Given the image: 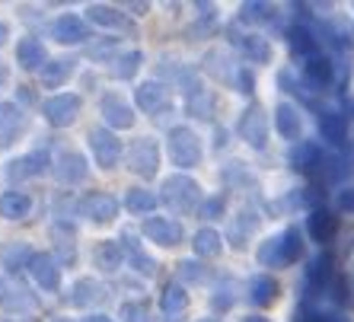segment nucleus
<instances>
[{
	"label": "nucleus",
	"mask_w": 354,
	"mask_h": 322,
	"mask_svg": "<svg viewBox=\"0 0 354 322\" xmlns=\"http://www.w3.org/2000/svg\"><path fill=\"white\" fill-rule=\"evenodd\" d=\"M41 115L48 118L55 128H67V124H74L77 115H80V96H77V93L51 96V100L41 102Z\"/></svg>",
	"instance_id": "nucleus-1"
},
{
	"label": "nucleus",
	"mask_w": 354,
	"mask_h": 322,
	"mask_svg": "<svg viewBox=\"0 0 354 322\" xmlns=\"http://www.w3.org/2000/svg\"><path fill=\"white\" fill-rule=\"evenodd\" d=\"M169 157H173L176 166H195L201 160V144L198 138L189 131V128H173L169 131Z\"/></svg>",
	"instance_id": "nucleus-2"
},
{
	"label": "nucleus",
	"mask_w": 354,
	"mask_h": 322,
	"mask_svg": "<svg viewBox=\"0 0 354 322\" xmlns=\"http://www.w3.org/2000/svg\"><path fill=\"white\" fill-rule=\"evenodd\" d=\"M86 141H90L93 157H96V163L102 166V169H112V166L118 163L122 144H118V138L109 131V128H93V131L86 134Z\"/></svg>",
	"instance_id": "nucleus-3"
},
{
	"label": "nucleus",
	"mask_w": 354,
	"mask_h": 322,
	"mask_svg": "<svg viewBox=\"0 0 354 322\" xmlns=\"http://www.w3.org/2000/svg\"><path fill=\"white\" fill-rule=\"evenodd\" d=\"M157 141H150V138H144V141H134L131 150H128V166H131V173L144 176V179H150V176L157 173Z\"/></svg>",
	"instance_id": "nucleus-4"
},
{
	"label": "nucleus",
	"mask_w": 354,
	"mask_h": 322,
	"mask_svg": "<svg viewBox=\"0 0 354 322\" xmlns=\"http://www.w3.org/2000/svg\"><path fill=\"white\" fill-rule=\"evenodd\" d=\"M163 201L169 207H176V211H189L198 201V185L192 179H185V176H176V179H169L163 185Z\"/></svg>",
	"instance_id": "nucleus-5"
},
{
	"label": "nucleus",
	"mask_w": 354,
	"mask_h": 322,
	"mask_svg": "<svg viewBox=\"0 0 354 322\" xmlns=\"http://www.w3.org/2000/svg\"><path fill=\"white\" fill-rule=\"evenodd\" d=\"M80 214L90 217L93 223H109L118 214V201L112 198V195H106V191H90V195L80 201Z\"/></svg>",
	"instance_id": "nucleus-6"
},
{
	"label": "nucleus",
	"mask_w": 354,
	"mask_h": 322,
	"mask_svg": "<svg viewBox=\"0 0 354 322\" xmlns=\"http://www.w3.org/2000/svg\"><path fill=\"white\" fill-rule=\"evenodd\" d=\"M29 272H32L35 284H39L41 290H58L61 287V265H58V258L48 256V252H35Z\"/></svg>",
	"instance_id": "nucleus-7"
},
{
	"label": "nucleus",
	"mask_w": 354,
	"mask_h": 322,
	"mask_svg": "<svg viewBox=\"0 0 354 322\" xmlns=\"http://www.w3.org/2000/svg\"><path fill=\"white\" fill-rule=\"evenodd\" d=\"M144 236L160 243V246H176L182 240V227L169 217H147L144 220Z\"/></svg>",
	"instance_id": "nucleus-8"
},
{
	"label": "nucleus",
	"mask_w": 354,
	"mask_h": 322,
	"mask_svg": "<svg viewBox=\"0 0 354 322\" xmlns=\"http://www.w3.org/2000/svg\"><path fill=\"white\" fill-rule=\"evenodd\" d=\"M99 112H102V118H106L112 128H131L134 124V112L131 106L118 96V93H109V96H102V102H99Z\"/></svg>",
	"instance_id": "nucleus-9"
},
{
	"label": "nucleus",
	"mask_w": 354,
	"mask_h": 322,
	"mask_svg": "<svg viewBox=\"0 0 354 322\" xmlns=\"http://www.w3.org/2000/svg\"><path fill=\"white\" fill-rule=\"evenodd\" d=\"M51 35L58 41H64V45H77V41L86 39V23H83L80 17H74V13H64V17H58L55 23H51Z\"/></svg>",
	"instance_id": "nucleus-10"
},
{
	"label": "nucleus",
	"mask_w": 354,
	"mask_h": 322,
	"mask_svg": "<svg viewBox=\"0 0 354 322\" xmlns=\"http://www.w3.org/2000/svg\"><path fill=\"white\" fill-rule=\"evenodd\" d=\"M23 124H26V115L13 102H0V144H3V147L17 138V131Z\"/></svg>",
	"instance_id": "nucleus-11"
},
{
	"label": "nucleus",
	"mask_w": 354,
	"mask_h": 322,
	"mask_svg": "<svg viewBox=\"0 0 354 322\" xmlns=\"http://www.w3.org/2000/svg\"><path fill=\"white\" fill-rule=\"evenodd\" d=\"M29 211H32V198L26 191H3L0 195V214L7 220H23Z\"/></svg>",
	"instance_id": "nucleus-12"
},
{
	"label": "nucleus",
	"mask_w": 354,
	"mask_h": 322,
	"mask_svg": "<svg viewBox=\"0 0 354 322\" xmlns=\"http://www.w3.org/2000/svg\"><path fill=\"white\" fill-rule=\"evenodd\" d=\"M55 173H58V179H61V182H67V185H77V182L86 179V163H83L80 153L67 150V153H61L58 169H55Z\"/></svg>",
	"instance_id": "nucleus-13"
},
{
	"label": "nucleus",
	"mask_w": 354,
	"mask_h": 322,
	"mask_svg": "<svg viewBox=\"0 0 354 322\" xmlns=\"http://www.w3.org/2000/svg\"><path fill=\"white\" fill-rule=\"evenodd\" d=\"M86 17H90L96 26H109V29H124V32H134L131 19H124L118 10L106 7V3H93V7L86 10Z\"/></svg>",
	"instance_id": "nucleus-14"
},
{
	"label": "nucleus",
	"mask_w": 354,
	"mask_h": 322,
	"mask_svg": "<svg viewBox=\"0 0 354 322\" xmlns=\"http://www.w3.org/2000/svg\"><path fill=\"white\" fill-rule=\"evenodd\" d=\"M17 61L26 67V70H35L39 64L45 67V48H41V41L35 39V35H26V39H19Z\"/></svg>",
	"instance_id": "nucleus-15"
},
{
	"label": "nucleus",
	"mask_w": 354,
	"mask_h": 322,
	"mask_svg": "<svg viewBox=\"0 0 354 322\" xmlns=\"http://www.w3.org/2000/svg\"><path fill=\"white\" fill-rule=\"evenodd\" d=\"M0 258L7 265V272H19V268H29V265H32L35 252L26 246V243H7L3 252H0Z\"/></svg>",
	"instance_id": "nucleus-16"
},
{
	"label": "nucleus",
	"mask_w": 354,
	"mask_h": 322,
	"mask_svg": "<svg viewBox=\"0 0 354 322\" xmlns=\"http://www.w3.org/2000/svg\"><path fill=\"white\" fill-rule=\"evenodd\" d=\"M51 240H55V246H58L61 262H74V256H77V233H74V227L55 223V227H51Z\"/></svg>",
	"instance_id": "nucleus-17"
},
{
	"label": "nucleus",
	"mask_w": 354,
	"mask_h": 322,
	"mask_svg": "<svg viewBox=\"0 0 354 322\" xmlns=\"http://www.w3.org/2000/svg\"><path fill=\"white\" fill-rule=\"evenodd\" d=\"M93 258H96L99 272H106V274L118 272V265H122V243H99Z\"/></svg>",
	"instance_id": "nucleus-18"
},
{
	"label": "nucleus",
	"mask_w": 354,
	"mask_h": 322,
	"mask_svg": "<svg viewBox=\"0 0 354 322\" xmlns=\"http://www.w3.org/2000/svg\"><path fill=\"white\" fill-rule=\"evenodd\" d=\"M166 102H169V96H166V90L160 83H144V86H138V106L144 108V112H160Z\"/></svg>",
	"instance_id": "nucleus-19"
},
{
	"label": "nucleus",
	"mask_w": 354,
	"mask_h": 322,
	"mask_svg": "<svg viewBox=\"0 0 354 322\" xmlns=\"http://www.w3.org/2000/svg\"><path fill=\"white\" fill-rule=\"evenodd\" d=\"M243 138H246L252 147H262L265 144V115L259 112V108H249L246 115H243Z\"/></svg>",
	"instance_id": "nucleus-20"
},
{
	"label": "nucleus",
	"mask_w": 354,
	"mask_h": 322,
	"mask_svg": "<svg viewBox=\"0 0 354 322\" xmlns=\"http://www.w3.org/2000/svg\"><path fill=\"white\" fill-rule=\"evenodd\" d=\"M45 166H48V153H45V150H35V153H29V157L17 160V163L10 166V176H13V179H23V176L45 173Z\"/></svg>",
	"instance_id": "nucleus-21"
},
{
	"label": "nucleus",
	"mask_w": 354,
	"mask_h": 322,
	"mask_svg": "<svg viewBox=\"0 0 354 322\" xmlns=\"http://www.w3.org/2000/svg\"><path fill=\"white\" fill-rule=\"evenodd\" d=\"M74 70V61L71 58H55V61H45L41 67V83L45 86H61L67 80V74Z\"/></svg>",
	"instance_id": "nucleus-22"
},
{
	"label": "nucleus",
	"mask_w": 354,
	"mask_h": 322,
	"mask_svg": "<svg viewBox=\"0 0 354 322\" xmlns=\"http://www.w3.org/2000/svg\"><path fill=\"white\" fill-rule=\"evenodd\" d=\"M106 294H102V287H99L93 278H83V281L74 284V290H71V303L74 306H90L96 303V300H102Z\"/></svg>",
	"instance_id": "nucleus-23"
},
{
	"label": "nucleus",
	"mask_w": 354,
	"mask_h": 322,
	"mask_svg": "<svg viewBox=\"0 0 354 322\" xmlns=\"http://www.w3.org/2000/svg\"><path fill=\"white\" fill-rule=\"evenodd\" d=\"M118 243H122V246L128 249V256H131V262H134V268H138V272H144V274H153V272H157V265H153V258L140 252L138 240H134V236H131L128 230L122 233V240H118Z\"/></svg>",
	"instance_id": "nucleus-24"
},
{
	"label": "nucleus",
	"mask_w": 354,
	"mask_h": 322,
	"mask_svg": "<svg viewBox=\"0 0 354 322\" xmlns=\"http://www.w3.org/2000/svg\"><path fill=\"white\" fill-rule=\"evenodd\" d=\"M124 205H128L131 214H150L153 205H157V198H153L147 189H131L128 191V198H124Z\"/></svg>",
	"instance_id": "nucleus-25"
},
{
	"label": "nucleus",
	"mask_w": 354,
	"mask_h": 322,
	"mask_svg": "<svg viewBox=\"0 0 354 322\" xmlns=\"http://www.w3.org/2000/svg\"><path fill=\"white\" fill-rule=\"evenodd\" d=\"M310 233H313L316 240H329L332 233H335V217L329 214V211H316L313 217H310Z\"/></svg>",
	"instance_id": "nucleus-26"
},
{
	"label": "nucleus",
	"mask_w": 354,
	"mask_h": 322,
	"mask_svg": "<svg viewBox=\"0 0 354 322\" xmlns=\"http://www.w3.org/2000/svg\"><path fill=\"white\" fill-rule=\"evenodd\" d=\"M185 303H189V294L179 284H169L163 290V297H160V306H163L166 313H179V310H185Z\"/></svg>",
	"instance_id": "nucleus-27"
},
{
	"label": "nucleus",
	"mask_w": 354,
	"mask_h": 322,
	"mask_svg": "<svg viewBox=\"0 0 354 322\" xmlns=\"http://www.w3.org/2000/svg\"><path fill=\"white\" fill-rule=\"evenodd\" d=\"M278 131L284 138H297L300 134V118H297V108L290 106H281L278 108Z\"/></svg>",
	"instance_id": "nucleus-28"
},
{
	"label": "nucleus",
	"mask_w": 354,
	"mask_h": 322,
	"mask_svg": "<svg viewBox=\"0 0 354 322\" xmlns=\"http://www.w3.org/2000/svg\"><path fill=\"white\" fill-rule=\"evenodd\" d=\"M195 252L198 256H217L221 252V236L214 230H201L195 236Z\"/></svg>",
	"instance_id": "nucleus-29"
},
{
	"label": "nucleus",
	"mask_w": 354,
	"mask_h": 322,
	"mask_svg": "<svg viewBox=\"0 0 354 322\" xmlns=\"http://www.w3.org/2000/svg\"><path fill=\"white\" fill-rule=\"evenodd\" d=\"M319 128H322V138H329L332 144H342L345 141V124L338 115H322L319 118Z\"/></svg>",
	"instance_id": "nucleus-30"
},
{
	"label": "nucleus",
	"mask_w": 354,
	"mask_h": 322,
	"mask_svg": "<svg viewBox=\"0 0 354 322\" xmlns=\"http://www.w3.org/2000/svg\"><path fill=\"white\" fill-rule=\"evenodd\" d=\"M274 297H278V284L272 278H256L252 281V300L256 303H272Z\"/></svg>",
	"instance_id": "nucleus-31"
},
{
	"label": "nucleus",
	"mask_w": 354,
	"mask_h": 322,
	"mask_svg": "<svg viewBox=\"0 0 354 322\" xmlns=\"http://www.w3.org/2000/svg\"><path fill=\"white\" fill-rule=\"evenodd\" d=\"M306 74H310V80H313L316 86H326V83L332 80V64L326 58H313L306 64Z\"/></svg>",
	"instance_id": "nucleus-32"
},
{
	"label": "nucleus",
	"mask_w": 354,
	"mask_h": 322,
	"mask_svg": "<svg viewBox=\"0 0 354 322\" xmlns=\"http://www.w3.org/2000/svg\"><path fill=\"white\" fill-rule=\"evenodd\" d=\"M294 166L297 169H313L316 163H319V150L313 147V144H300V147L294 150Z\"/></svg>",
	"instance_id": "nucleus-33"
},
{
	"label": "nucleus",
	"mask_w": 354,
	"mask_h": 322,
	"mask_svg": "<svg viewBox=\"0 0 354 322\" xmlns=\"http://www.w3.org/2000/svg\"><path fill=\"white\" fill-rule=\"evenodd\" d=\"M138 64H140V55H138V51H128L124 58H118V64H115V77H118V80H131L134 70H138Z\"/></svg>",
	"instance_id": "nucleus-34"
},
{
	"label": "nucleus",
	"mask_w": 354,
	"mask_h": 322,
	"mask_svg": "<svg viewBox=\"0 0 354 322\" xmlns=\"http://www.w3.org/2000/svg\"><path fill=\"white\" fill-rule=\"evenodd\" d=\"M122 316H124V322H150V313H147V303H124L122 306Z\"/></svg>",
	"instance_id": "nucleus-35"
},
{
	"label": "nucleus",
	"mask_w": 354,
	"mask_h": 322,
	"mask_svg": "<svg viewBox=\"0 0 354 322\" xmlns=\"http://www.w3.org/2000/svg\"><path fill=\"white\" fill-rule=\"evenodd\" d=\"M326 278H329V258H316L313 268H310V284H316V287H319Z\"/></svg>",
	"instance_id": "nucleus-36"
},
{
	"label": "nucleus",
	"mask_w": 354,
	"mask_h": 322,
	"mask_svg": "<svg viewBox=\"0 0 354 322\" xmlns=\"http://www.w3.org/2000/svg\"><path fill=\"white\" fill-rule=\"evenodd\" d=\"M290 45H294V51H300V55H310V48H313V39H310L304 29H294V32H290Z\"/></svg>",
	"instance_id": "nucleus-37"
},
{
	"label": "nucleus",
	"mask_w": 354,
	"mask_h": 322,
	"mask_svg": "<svg viewBox=\"0 0 354 322\" xmlns=\"http://www.w3.org/2000/svg\"><path fill=\"white\" fill-rule=\"evenodd\" d=\"M243 48H246L256 61H265V58H268V45H265L262 39H243Z\"/></svg>",
	"instance_id": "nucleus-38"
},
{
	"label": "nucleus",
	"mask_w": 354,
	"mask_h": 322,
	"mask_svg": "<svg viewBox=\"0 0 354 322\" xmlns=\"http://www.w3.org/2000/svg\"><path fill=\"white\" fill-rule=\"evenodd\" d=\"M217 211H221V201H211V205L205 207V217H217Z\"/></svg>",
	"instance_id": "nucleus-39"
},
{
	"label": "nucleus",
	"mask_w": 354,
	"mask_h": 322,
	"mask_svg": "<svg viewBox=\"0 0 354 322\" xmlns=\"http://www.w3.org/2000/svg\"><path fill=\"white\" fill-rule=\"evenodd\" d=\"M86 322H112V319H109V316H86Z\"/></svg>",
	"instance_id": "nucleus-40"
},
{
	"label": "nucleus",
	"mask_w": 354,
	"mask_h": 322,
	"mask_svg": "<svg viewBox=\"0 0 354 322\" xmlns=\"http://www.w3.org/2000/svg\"><path fill=\"white\" fill-rule=\"evenodd\" d=\"M3 41H7V26L0 23V45H3Z\"/></svg>",
	"instance_id": "nucleus-41"
},
{
	"label": "nucleus",
	"mask_w": 354,
	"mask_h": 322,
	"mask_svg": "<svg viewBox=\"0 0 354 322\" xmlns=\"http://www.w3.org/2000/svg\"><path fill=\"white\" fill-rule=\"evenodd\" d=\"M246 322H265V319H259V316H252V319H246Z\"/></svg>",
	"instance_id": "nucleus-42"
},
{
	"label": "nucleus",
	"mask_w": 354,
	"mask_h": 322,
	"mask_svg": "<svg viewBox=\"0 0 354 322\" xmlns=\"http://www.w3.org/2000/svg\"><path fill=\"white\" fill-rule=\"evenodd\" d=\"M0 83H3V67H0Z\"/></svg>",
	"instance_id": "nucleus-43"
},
{
	"label": "nucleus",
	"mask_w": 354,
	"mask_h": 322,
	"mask_svg": "<svg viewBox=\"0 0 354 322\" xmlns=\"http://www.w3.org/2000/svg\"><path fill=\"white\" fill-rule=\"evenodd\" d=\"M326 322H345V319H326Z\"/></svg>",
	"instance_id": "nucleus-44"
},
{
	"label": "nucleus",
	"mask_w": 354,
	"mask_h": 322,
	"mask_svg": "<svg viewBox=\"0 0 354 322\" xmlns=\"http://www.w3.org/2000/svg\"><path fill=\"white\" fill-rule=\"evenodd\" d=\"M201 322H214V319H201Z\"/></svg>",
	"instance_id": "nucleus-45"
},
{
	"label": "nucleus",
	"mask_w": 354,
	"mask_h": 322,
	"mask_svg": "<svg viewBox=\"0 0 354 322\" xmlns=\"http://www.w3.org/2000/svg\"><path fill=\"white\" fill-rule=\"evenodd\" d=\"M58 322H71V319H58Z\"/></svg>",
	"instance_id": "nucleus-46"
}]
</instances>
